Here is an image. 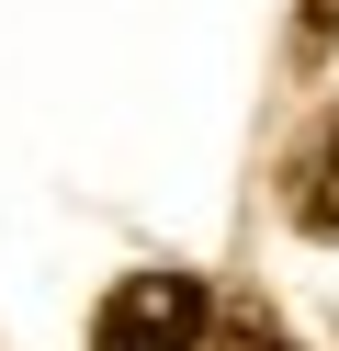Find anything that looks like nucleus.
<instances>
[{
    "mask_svg": "<svg viewBox=\"0 0 339 351\" xmlns=\"http://www.w3.org/2000/svg\"><path fill=\"white\" fill-rule=\"evenodd\" d=\"M339 34V0H305V46H328Z\"/></svg>",
    "mask_w": 339,
    "mask_h": 351,
    "instance_id": "20e7f679",
    "label": "nucleus"
},
{
    "mask_svg": "<svg viewBox=\"0 0 339 351\" xmlns=\"http://www.w3.org/2000/svg\"><path fill=\"white\" fill-rule=\"evenodd\" d=\"M283 204H294V227H316V238H339V114L316 125L305 147H294V193H283Z\"/></svg>",
    "mask_w": 339,
    "mask_h": 351,
    "instance_id": "f03ea898",
    "label": "nucleus"
},
{
    "mask_svg": "<svg viewBox=\"0 0 339 351\" xmlns=\"http://www.w3.org/2000/svg\"><path fill=\"white\" fill-rule=\"evenodd\" d=\"M215 351H294V340H283L271 317H226V340H215Z\"/></svg>",
    "mask_w": 339,
    "mask_h": 351,
    "instance_id": "7ed1b4c3",
    "label": "nucleus"
},
{
    "mask_svg": "<svg viewBox=\"0 0 339 351\" xmlns=\"http://www.w3.org/2000/svg\"><path fill=\"white\" fill-rule=\"evenodd\" d=\"M203 328H215V295L192 272H125L90 317V351H203Z\"/></svg>",
    "mask_w": 339,
    "mask_h": 351,
    "instance_id": "f257e3e1",
    "label": "nucleus"
}]
</instances>
